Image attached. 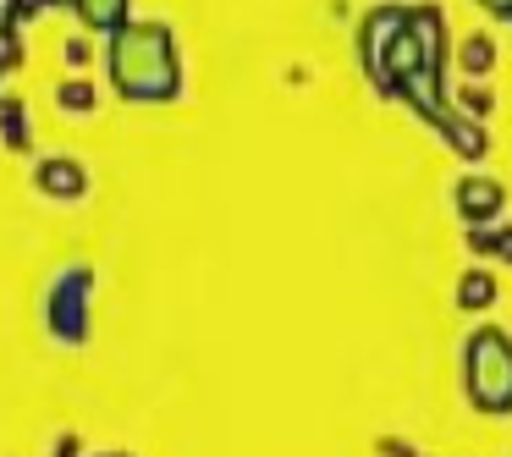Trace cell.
Listing matches in <instances>:
<instances>
[{"mask_svg":"<svg viewBox=\"0 0 512 457\" xmlns=\"http://www.w3.org/2000/svg\"><path fill=\"white\" fill-rule=\"evenodd\" d=\"M111 83L133 105H166L182 89L177 45H171L166 23H122L111 39Z\"/></svg>","mask_w":512,"mask_h":457,"instance_id":"cell-1","label":"cell"},{"mask_svg":"<svg viewBox=\"0 0 512 457\" xmlns=\"http://www.w3.org/2000/svg\"><path fill=\"white\" fill-rule=\"evenodd\" d=\"M39 188H45L50 199H83V193H89V171H83L78 160H45V166H39Z\"/></svg>","mask_w":512,"mask_h":457,"instance_id":"cell-2","label":"cell"},{"mask_svg":"<svg viewBox=\"0 0 512 457\" xmlns=\"http://www.w3.org/2000/svg\"><path fill=\"white\" fill-rule=\"evenodd\" d=\"M56 105H61V111H72V116H89V111H94V83H89V78L61 83V89H56Z\"/></svg>","mask_w":512,"mask_h":457,"instance_id":"cell-3","label":"cell"},{"mask_svg":"<svg viewBox=\"0 0 512 457\" xmlns=\"http://www.w3.org/2000/svg\"><path fill=\"white\" fill-rule=\"evenodd\" d=\"M0 127L12 133V149H28V116H23V100H0Z\"/></svg>","mask_w":512,"mask_h":457,"instance_id":"cell-4","label":"cell"},{"mask_svg":"<svg viewBox=\"0 0 512 457\" xmlns=\"http://www.w3.org/2000/svg\"><path fill=\"white\" fill-rule=\"evenodd\" d=\"M23 67V34L17 28H0V72Z\"/></svg>","mask_w":512,"mask_h":457,"instance_id":"cell-5","label":"cell"},{"mask_svg":"<svg viewBox=\"0 0 512 457\" xmlns=\"http://www.w3.org/2000/svg\"><path fill=\"white\" fill-rule=\"evenodd\" d=\"M89 61H94L89 39H83V34H78V39H67V67H72V72H83V67H89Z\"/></svg>","mask_w":512,"mask_h":457,"instance_id":"cell-6","label":"cell"}]
</instances>
